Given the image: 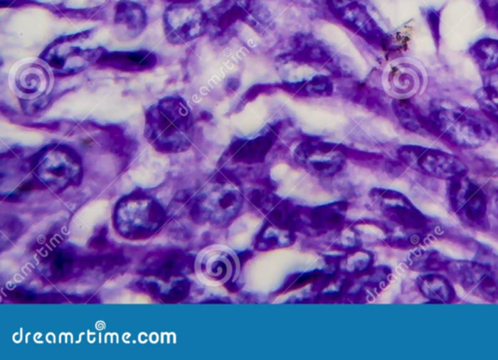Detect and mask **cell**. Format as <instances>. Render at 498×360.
<instances>
[{"label": "cell", "mask_w": 498, "mask_h": 360, "mask_svg": "<svg viewBox=\"0 0 498 360\" xmlns=\"http://www.w3.org/2000/svg\"><path fill=\"white\" fill-rule=\"evenodd\" d=\"M154 55L148 52H115L102 55L99 63L124 71L147 70L155 65Z\"/></svg>", "instance_id": "8fae6325"}, {"label": "cell", "mask_w": 498, "mask_h": 360, "mask_svg": "<svg viewBox=\"0 0 498 360\" xmlns=\"http://www.w3.org/2000/svg\"><path fill=\"white\" fill-rule=\"evenodd\" d=\"M452 210L466 223L482 225L487 214V198L483 190L465 176L452 179L449 190Z\"/></svg>", "instance_id": "277c9868"}, {"label": "cell", "mask_w": 498, "mask_h": 360, "mask_svg": "<svg viewBox=\"0 0 498 360\" xmlns=\"http://www.w3.org/2000/svg\"><path fill=\"white\" fill-rule=\"evenodd\" d=\"M399 156L410 168L436 179L452 180L467 173L460 159L444 151L407 145L400 148Z\"/></svg>", "instance_id": "3957f363"}, {"label": "cell", "mask_w": 498, "mask_h": 360, "mask_svg": "<svg viewBox=\"0 0 498 360\" xmlns=\"http://www.w3.org/2000/svg\"><path fill=\"white\" fill-rule=\"evenodd\" d=\"M148 139L158 147L179 149L189 144L192 117L181 100L166 99L151 107L147 116Z\"/></svg>", "instance_id": "7a4b0ae2"}, {"label": "cell", "mask_w": 498, "mask_h": 360, "mask_svg": "<svg viewBox=\"0 0 498 360\" xmlns=\"http://www.w3.org/2000/svg\"><path fill=\"white\" fill-rule=\"evenodd\" d=\"M469 53L481 70L487 71L498 68L497 39H481L471 46Z\"/></svg>", "instance_id": "5bb4252c"}, {"label": "cell", "mask_w": 498, "mask_h": 360, "mask_svg": "<svg viewBox=\"0 0 498 360\" xmlns=\"http://www.w3.org/2000/svg\"><path fill=\"white\" fill-rule=\"evenodd\" d=\"M482 110L498 121V74H494L476 94Z\"/></svg>", "instance_id": "e0dca14e"}, {"label": "cell", "mask_w": 498, "mask_h": 360, "mask_svg": "<svg viewBox=\"0 0 498 360\" xmlns=\"http://www.w3.org/2000/svg\"><path fill=\"white\" fill-rule=\"evenodd\" d=\"M288 91L299 92L301 96H330L333 92L332 82L325 76H315L304 84H287Z\"/></svg>", "instance_id": "ac0fdd59"}, {"label": "cell", "mask_w": 498, "mask_h": 360, "mask_svg": "<svg viewBox=\"0 0 498 360\" xmlns=\"http://www.w3.org/2000/svg\"><path fill=\"white\" fill-rule=\"evenodd\" d=\"M115 22L134 36L142 33L147 18L140 5L132 1H122L116 7Z\"/></svg>", "instance_id": "4fadbf2b"}, {"label": "cell", "mask_w": 498, "mask_h": 360, "mask_svg": "<svg viewBox=\"0 0 498 360\" xmlns=\"http://www.w3.org/2000/svg\"><path fill=\"white\" fill-rule=\"evenodd\" d=\"M46 62L60 73H73L87 65L91 60L90 52L81 51L78 47L58 45L46 53Z\"/></svg>", "instance_id": "30bf717a"}, {"label": "cell", "mask_w": 498, "mask_h": 360, "mask_svg": "<svg viewBox=\"0 0 498 360\" xmlns=\"http://www.w3.org/2000/svg\"><path fill=\"white\" fill-rule=\"evenodd\" d=\"M297 155L309 169L322 176H332L344 165L343 155L330 144L307 142L299 147Z\"/></svg>", "instance_id": "52a82bcc"}, {"label": "cell", "mask_w": 498, "mask_h": 360, "mask_svg": "<svg viewBox=\"0 0 498 360\" xmlns=\"http://www.w3.org/2000/svg\"><path fill=\"white\" fill-rule=\"evenodd\" d=\"M250 0H223L217 7L220 28H226L238 18H245L248 12Z\"/></svg>", "instance_id": "9a60e30c"}, {"label": "cell", "mask_w": 498, "mask_h": 360, "mask_svg": "<svg viewBox=\"0 0 498 360\" xmlns=\"http://www.w3.org/2000/svg\"><path fill=\"white\" fill-rule=\"evenodd\" d=\"M78 173V164L71 156L60 150H53L45 155L38 166L41 179L53 185H63Z\"/></svg>", "instance_id": "9c48e42d"}, {"label": "cell", "mask_w": 498, "mask_h": 360, "mask_svg": "<svg viewBox=\"0 0 498 360\" xmlns=\"http://www.w3.org/2000/svg\"><path fill=\"white\" fill-rule=\"evenodd\" d=\"M234 258L227 251L208 250L198 256L196 271L202 282L223 283L235 272Z\"/></svg>", "instance_id": "ba28073f"}, {"label": "cell", "mask_w": 498, "mask_h": 360, "mask_svg": "<svg viewBox=\"0 0 498 360\" xmlns=\"http://www.w3.org/2000/svg\"><path fill=\"white\" fill-rule=\"evenodd\" d=\"M396 117L400 123L410 131L418 132L423 129L425 122L421 120L414 105L408 100H394L392 103Z\"/></svg>", "instance_id": "d6986e66"}, {"label": "cell", "mask_w": 498, "mask_h": 360, "mask_svg": "<svg viewBox=\"0 0 498 360\" xmlns=\"http://www.w3.org/2000/svg\"><path fill=\"white\" fill-rule=\"evenodd\" d=\"M430 124L445 139L463 148L480 147L492 136L483 118L452 102H436L431 110Z\"/></svg>", "instance_id": "6da1fadb"}, {"label": "cell", "mask_w": 498, "mask_h": 360, "mask_svg": "<svg viewBox=\"0 0 498 360\" xmlns=\"http://www.w3.org/2000/svg\"><path fill=\"white\" fill-rule=\"evenodd\" d=\"M451 276L467 292L487 301L498 300V279L487 267L473 262L449 265Z\"/></svg>", "instance_id": "8992f818"}, {"label": "cell", "mask_w": 498, "mask_h": 360, "mask_svg": "<svg viewBox=\"0 0 498 360\" xmlns=\"http://www.w3.org/2000/svg\"><path fill=\"white\" fill-rule=\"evenodd\" d=\"M497 25H498V8H497Z\"/></svg>", "instance_id": "44dd1931"}, {"label": "cell", "mask_w": 498, "mask_h": 360, "mask_svg": "<svg viewBox=\"0 0 498 360\" xmlns=\"http://www.w3.org/2000/svg\"><path fill=\"white\" fill-rule=\"evenodd\" d=\"M418 287L421 293L434 303H451L455 296L451 282L439 275H426L420 277Z\"/></svg>", "instance_id": "7c38bea8"}, {"label": "cell", "mask_w": 498, "mask_h": 360, "mask_svg": "<svg viewBox=\"0 0 498 360\" xmlns=\"http://www.w3.org/2000/svg\"><path fill=\"white\" fill-rule=\"evenodd\" d=\"M271 147V140L266 137H259L245 144L238 145V158L243 162H255L261 160V156H265L267 149Z\"/></svg>", "instance_id": "ffe728a7"}, {"label": "cell", "mask_w": 498, "mask_h": 360, "mask_svg": "<svg viewBox=\"0 0 498 360\" xmlns=\"http://www.w3.org/2000/svg\"><path fill=\"white\" fill-rule=\"evenodd\" d=\"M295 57L304 62L327 63L331 55L322 45L317 44L308 36H300L296 42Z\"/></svg>", "instance_id": "2e32d148"}, {"label": "cell", "mask_w": 498, "mask_h": 360, "mask_svg": "<svg viewBox=\"0 0 498 360\" xmlns=\"http://www.w3.org/2000/svg\"><path fill=\"white\" fill-rule=\"evenodd\" d=\"M166 37L171 43L184 44L202 36L206 30V16L195 5H174L166 12Z\"/></svg>", "instance_id": "5b68a950"}]
</instances>
